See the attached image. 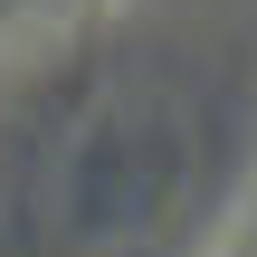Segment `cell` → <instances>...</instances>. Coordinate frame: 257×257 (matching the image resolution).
<instances>
[{
  "instance_id": "obj_1",
  "label": "cell",
  "mask_w": 257,
  "mask_h": 257,
  "mask_svg": "<svg viewBox=\"0 0 257 257\" xmlns=\"http://www.w3.org/2000/svg\"><path fill=\"white\" fill-rule=\"evenodd\" d=\"M191 162H200V124L172 95L95 105L29 181V238L48 257H134L181 210Z\"/></svg>"
}]
</instances>
